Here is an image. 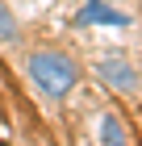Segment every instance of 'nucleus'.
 <instances>
[{"mask_svg":"<svg viewBox=\"0 0 142 146\" xmlns=\"http://www.w3.org/2000/svg\"><path fill=\"white\" fill-rule=\"evenodd\" d=\"M25 67H29V79L46 92V96H50V100L67 96V92L79 84V67H75V58L63 54V50H33V54L25 58Z\"/></svg>","mask_w":142,"mask_h":146,"instance_id":"1","label":"nucleus"},{"mask_svg":"<svg viewBox=\"0 0 142 146\" xmlns=\"http://www.w3.org/2000/svg\"><path fill=\"white\" fill-rule=\"evenodd\" d=\"M88 25H130V13L109 9L105 0H88L84 9L75 13V29H88Z\"/></svg>","mask_w":142,"mask_h":146,"instance_id":"2","label":"nucleus"},{"mask_svg":"<svg viewBox=\"0 0 142 146\" xmlns=\"http://www.w3.org/2000/svg\"><path fill=\"white\" fill-rule=\"evenodd\" d=\"M96 71H100V79H105V84H113V88H121V92H130L134 84H138V71H134L125 58H100Z\"/></svg>","mask_w":142,"mask_h":146,"instance_id":"3","label":"nucleus"},{"mask_svg":"<svg viewBox=\"0 0 142 146\" xmlns=\"http://www.w3.org/2000/svg\"><path fill=\"white\" fill-rule=\"evenodd\" d=\"M100 138H105V146H130V142H125V125H121L113 113L100 121Z\"/></svg>","mask_w":142,"mask_h":146,"instance_id":"4","label":"nucleus"},{"mask_svg":"<svg viewBox=\"0 0 142 146\" xmlns=\"http://www.w3.org/2000/svg\"><path fill=\"white\" fill-rule=\"evenodd\" d=\"M0 38L9 42V38H17V17H13V9L0 0Z\"/></svg>","mask_w":142,"mask_h":146,"instance_id":"5","label":"nucleus"}]
</instances>
